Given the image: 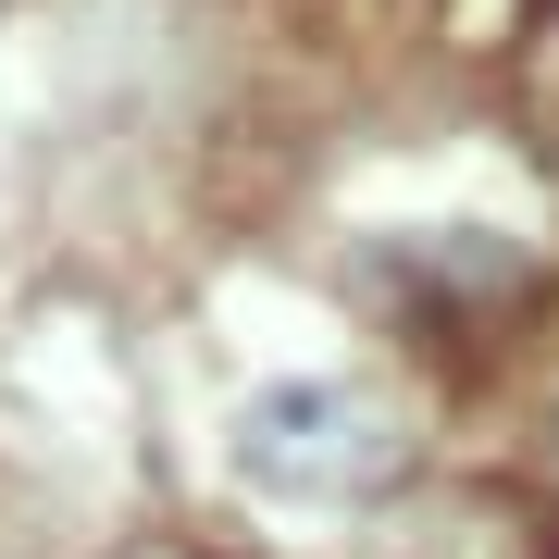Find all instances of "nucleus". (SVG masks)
<instances>
[{
  "label": "nucleus",
  "instance_id": "1",
  "mask_svg": "<svg viewBox=\"0 0 559 559\" xmlns=\"http://www.w3.org/2000/svg\"><path fill=\"white\" fill-rule=\"evenodd\" d=\"M237 473L274 485V498H373V485L399 473V411L336 385V373L261 385L237 411Z\"/></svg>",
  "mask_w": 559,
  "mask_h": 559
}]
</instances>
